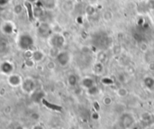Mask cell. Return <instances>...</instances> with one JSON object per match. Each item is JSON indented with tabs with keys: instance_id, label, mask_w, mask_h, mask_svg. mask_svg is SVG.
<instances>
[{
	"instance_id": "obj_4",
	"label": "cell",
	"mask_w": 154,
	"mask_h": 129,
	"mask_svg": "<svg viewBox=\"0 0 154 129\" xmlns=\"http://www.w3.org/2000/svg\"><path fill=\"white\" fill-rule=\"evenodd\" d=\"M50 42H51V45L54 49H59V48L63 46V44L65 42V40H64V37L62 35H60V34H54V35H52L51 37Z\"/></svg>"
},
{
	"instance_id": "obj_20",
	"label": "cell",
	"mask_w": 154,
	"mask_h": 129,
	"mask_svg": "<svg viewBox=\"0 0 154 129\" xmlns=\"http://www.w3.org/2000/svg\"><path fill=\"white\" fill-rule=\"evenodd\" d=\"M35 0H26V2H29V3H32V2H34Z\"/></svg>"
},
{
	"instance_id": "obj_3",
	"label": "cell",
	"mask_w": 154,
	"mask_h": 129,
	"mask_svg": "<svg viewBox=\"0 0 154 129\" xmlns=\"http://www.w3.org/2000/svg\"><path fill=\"white\" fill-rule=\"evenodd\" d=\"M56 61H57V62H58L60 66L64 67V66H66V65L69 64V61H70V55H69V53L68 52H66V51H64V52H58L57 55H56Z\"/></svg>"
},
{
	"instance_id": "obj_19",
	"label": "cell",
	"mask_w": 154,
	"mask_h": 129,
	"mask_svg": "<svg viewBox=\"0 0 154 129\" xmlns=\"http://www.w3.org/2000/svg\"><path fill=\"white\" fill-rule=\"evenodd\" d=\"M9 0H0V5H4L8 3Z\"/></svg>"
},
{
	"instance_id": "obj_9",
	"label": "cell",
	"mask_w": 154,
	"mask_h": 129,
	"mask_svg": "<svg viewBox=\"0 0 154 129\" xmlns=\"http://www.w3.org/2000/svg\"><path fill=\"white\" fill-rule=\"evenodd\" d=\"M44 58V53L40 51V50H36L34 52H32V60L34 61V62H40L43 60Z\"/></svg>"
},
{
	"instance_id": "obj_13",
	"label": "cell",
	"mask_w": 154,
	"mask_h": 129,
	"mask_svg": "<svg viewBox=\"0 0 154 129\" xmlns=\"http://www.w3.org/2000/svg\"><path fill=\"white\" fill-rule=\"evenodd\" d=\"M144 84L148 89H153L154 88V79L152 77H147L144 79Z\"/></svg>"
},
{
	"instance_id": "obj_10",
	"label": "cell",
	"mask_w": 154,
	"mask_h": 129,
	"mask_svg": "<svg viewBox=\"0 0 154 129\" xmlns=\"http://www.w3.org/2000/svg\"><path fill=\"white\" fill-rule=\"evenodd\" d=\"M42 5L46 9H53L56 5L55 0H41Z\"/></svg>"
},
{
	"instance_id": "obj_12",
	"label": "cell",
	"mask_w": 154,
	"mask_h": 129,
	"mask_svg": "<svg viewBox=\"0 0 154 129\" xmlns=\"http://www.w3.org/2000/svg\"><path fill=\"white\" fill-rule=\"evenodd\" d=\"M68 82H69V84L71 87H74V86H76V85L78 84L79 79H78V77H77L75 74H70V75L68 77Z\"/></svg>"
},
{
	"instance_id": "obj_5",
	"label": "cell",
	"mask_w": 154,
	"mask_h": 129,
	"mask_svg": "<svg viewBox=\"0 0 154 129\" xmlns=\"http://www.w3.org/2000/svg\"><path fill=\"white\" fill-rule=\"evenodd\" d=\"M134 118L132 115L126 113V114H124L121 118H120V125L124 127V128H129L132 127V125L134 124Z\"/></svg>"
},
{
	"instance_id": "obj_17",
	"label": "cell",
	"mask_w": 154,
	"mask_h": 129,
	"mask_svg": "<svg viewBox=\"0 0 154 129\" xmlns=\"http://www.w3.org/2000/svg\"><path fill=\"white\" fill-rule=\"evenodd\" d=\"M126 93H127V92H126V90H125V89H120L119 91H118V94H119L120 96H122V97L125 96Z\"/></svg>"
},
{
	"instance_id": "obj_14",
	"label": "cell",
	"mask_w": 154,
	"mask_h": 129,
	"mask_svg": "<svg viewBox=\"0 0 154 129\" xmlns=\"http://www.w3.org/2000/svg\"><path fill=\"white\" fill-rule=\"evenodd\" d=\"M33 14H34L35 17L42 16V9L41 7H38V6L35 7V8H33Z\"/></svg>"
},
{
	"instance_id": "obj_7",
	"label": "cell",
	"mask_w": 154,
	"mask_h": 129,
	"mask_svg": "<svg viewBox=\"0 0 154 129\" xmlns=\"http://www.w3.org/2000/svg\"><path fill=\"white\" fill-rule=\"evenodd\" d=\"M14 71V65L9 61H4L0 64V71L3 74L10 75L13 73Z\"/></svg>"
},
{
	"instance_id": "obj_18",
	"label": "cell",
	"mask_w": 154,
	"mask_h": 129,
	"mask_svg": "<svg viewBox=\"0 0 154 129\" xmlns=\"http://www.w3.org/2000/svg\"><path fill=\"white\" fill-rule=\"evenodd\" d=\"M32 129H44V127L40 124H36L32 127Z\"/></svg>"
},
{
	"instance_id": "obj_8",
	"label": "cell",
	"mask_w": 154,
	"mask_h": 129,
	"mask_svg": "<svg viewBox=\"0 0 154 129\" xmlns=\"http://www.w3.org/2000/svg\"><path fill=\"white\" fill-rule=\"evenodd\" d=\"M50 30H51V29H50L49 25L46 24H42L41 26L39 27V29H38L40 35L42 36V37H47V36H49V35H50V33H51Z\"/></svg>"
},
{
	"instance_id": "obj_6",
	"label": "cell",
	"mask_w": 154,
	"mask_h": 129,
	"mask_svg": "<svg viewBox=\"0 0 154 129\" xmlns=\"http://www.w3.org/2000/svg\"><path fill=\"white\" fill-rule=\"evenodd\" d=\"M7 81L9 83L10 86L12 87H19L22 85V82H23V79L20 75L18 74H14V73H12L8 76V79H7Z\"/></svg>"
},
{
	"instance_id": "obj_1",
	"label": "cell",
	"mask_w": 154,
	"mask_h": 129,
	"mask_svg": "<svg viewBox=\"0 0 154 129\" xmlns=\"http://www.w3.org/2000/svg\"><path fill=\"white\" fill-rule=\"evenodd\" d=\"M18 46L21 50L23 51L31 50L33 46V38L28 33H23L20 35L18 39Z\"/></svg>"
},
{
	"instance_id": "obj_2",
	"label": "cell",
	"mask_w": 154,
	"mask_h": 129,
	"mask_svg": "<svg viewBox=\"0 0 154 129\" xmlns=\"http://www.w3.org/2000/svg\"><path fill=\"white\" fill-rule=\"evenodd\" d=\"M21 88L25 93H33L36 89V83L33 79L26 78L25 80H23Z\"/></svg>"
},
{
	"instance_id": "obj_16",
	"label": "cell",
	"mask_w": 154,
	"mask_h": 129,
	"mask_svg": "<svg viewBox=\"0 0 154 129\" xmlns=\"http://www.w3.org/2000/svg\"><path fill=\"white\" fill-rule=\"evenodd\" d=\"M147 5L150 9H154V0H149Z\"/></svg>"
},
{
	"instance_id": "obj_11",
	"label": "cell",
	"mask_w": 154,
	"mask_h": 129,
	"mask_svg": "<svg viewBox=\"0 0 154 129\" xmlns=\"http://www.w3.org/2000/svg\"><path fill=\"white\" fill-rule=\"evenodd\" d=\"M81 85L85 88V89H90L93 86H95L94 80L91 78H84L81 81Z\"/></svg>"
},
{
	"instance_id": "obj_15",
	"label": "cell",
	"mask_w": 154,
	"mask_h": 129,
	"mask_svg": "<svg viewBox=\"0 0 154 129\" xmlns=\"http://www.w3.org/2000/svg\"><path fill=\"white\" fill-rule=\"evenodd\" d=\"M103 17L106 19V20H111L112 18H113V14L110 12V11H106L105 14H104V15H103Z\"/></svg>"
}]
</instances>
